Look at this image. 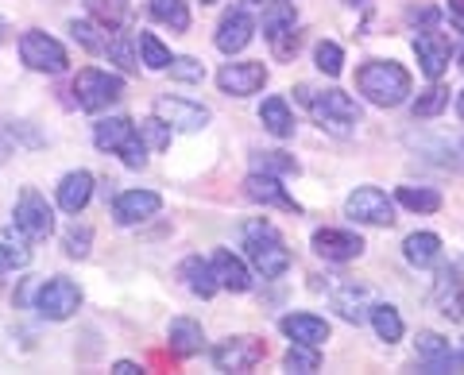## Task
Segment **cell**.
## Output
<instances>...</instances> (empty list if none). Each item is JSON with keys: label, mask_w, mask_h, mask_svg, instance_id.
Returning <instances> with one entry per match:
<instances>
[{"label": "cell", "mask_w": 464, "mask_h": 375, "mask_svg": "<svg viewBox=\"0 0 464 375\" xmlns=\"http://www.w3.org/2000/svg\"><path fill=\"white\" fill-rule=\"evenodd\" d=\"M356 90L364 93L372 105L395 109L411 97V74H406V66L391 62V59H372L356 70Z\"/></svg>", "instance_id": "cell-1"}, {"label": "cell", "mask_w": 464, "mask_h": 375, "mask_svg": "<svg viewBox=\"0 0 464 375\" xmlns=\"http://www.w3.org/2000/svg\"><path fill=\"white\" fill-rule=\"evenodd\" d=\"M244 252H248L252 267L264 279H279L290 267V248L283 244V236L275 233L271 221H248L244 225Z\"/></svg>", "instance_id": "cell-2"}, {"label": "cell", "mask_w": 464, "mask_h": 375, "mask_svg": "<svg viewBox=\"0 0 464 375\" xmlns=\"http://www.w3.org/2000/svg\"><path fill=\"white\" fill-rule=\"evenodd\" d=\"M93 143L97 151H109V155H121L124 167L140 170L148 163V143L140 139V128L128 120V117H105L93 124Z\"/></svg>", "instance_id": "cell-3"}, {"label": "cell", "mask_w": 464, "mask_h": 375, "mask_svg": "<svg viewBox=\"0 0 464 375\" xmlns=\"http://www.w3.org/2000/svg\"><path fill=\"white\" fill-rule=\"evenodd\" d=\"M298 97L310 105L314 120L322 128H329L333 136H348V132H353V124H360V105L348 93H341V90L314 93L310 85H298Z\"/></svg>", "instance_id": "cell-4"}, {"label": "cell", "mask_w": 464, "mask_h": 375, "mask_svg": "<svg viewBox=\"0 0 464 375\" xmlns=\"http://www.w3.org/2000/svg\"><path fill=\"white\" fill-rule=\"evenodd\" d=\"M74 105L85 109V112H101V109H109L112 101H121L124 93V82L109 74V70H78V78H74Z\"/></svg>", "instance_id": "cell-5"}, {"label": "cell", "mask_w": 464, "mask_h": 375, "mask_svg": "<svg viewBox=\"0 0 464 375\" xmlns=\"http://www.w3.org/2000/svg\"><path fill=\"white\" fill-rule=\"evenodd\" d=\"M32 306L39 310V317H47V322H66V317H74L82 306V286L63 275L47 279V283H39Z\"/></svg>", "instance_id": "cell-6"}, {"label": "cell", "mask_w": 464, "mask_h": 375, "mask_svg": "<svg viewBox=\"0 0 464 375\" xmlns=\"http://www.w3.org/2000/svg\"><path fill=\"white\" fill-rule=\"evenodd\" d=\"M20 59L27 70H39V74H63L66 70V47L58 39H51L47 32H24L20 35Z\"/></svg>", "instance_id": "cell-7"}, {"label": "cell", "mask_w": 464, "mask_h": 375, "mask_svg": "<svg viewBox=\"0 0 464 375\" xmlns=\"http://www.w3.org/2000/svg\"><path fill=\"white\" fill-rule=\"evenodd\" d=\"M344 213L360 225H380V228L395 225V206H391V197L383 190H375V186H360L356 194H348Z\"/></svg>", "instance_id": "cell-8"}, {"label": "cell", "mask_w": 464, "mask_h": 375, "mask_svg": "<svg viewBox=\"0 0 464 375\" xmlns=\"http://www.w3.org/2000/svg\"><path fill=\"white\" fill-rule=\"evenodd\" d=\"M16 228L27 240H47L54 233V209L47 206V197L39 190H32V186H27L16 201Z\"/></svg>", "instance_id": "cell-9"}, {"label": "cell", "mask_w": 464, "mask_h": 375, "mask_svg": "<svg viewBox=\"0 0 464 375\" xmlns=\"http://www.w3.org/2000/svg\"><path fill=\"white\" fill-rule=\"evenodd\" d=\"M264 356H267V344L259 337H228L213 349V368L217 371H252Z\"/></svg>", "instance_id": "cell-10"}, {"label": "cell", "mask_w": 464, "mask_h": 375, "mask_svg": "<svg viewBox=\"0 0 464 375\" xmlns=\"http://www.w3.org/2000/svg\"><path fill=\"white\" fill-rule=\"evenodd\" d=\"M155 117L167 120L174 132H201L209 124V109L206 105H194L186 97H159L155 101Z\"/></svg>", "instance_id": "cell-11"}, {"label": "cell", "mask_w": 464, "mask_h": 375, "mask_svg": "<svg viewBox=\"0 0 464 375\" xmlns=\"http://www.w3.org/2000/svg\"><path fill=\"white\" fill-rule=\"evenodd\" d=\"M414 54H418V62H422V74L430 82H438L449 70V59H453V43H449V35L438 32V27H426V32L414 39Z\"/></svg>", "instance_id": "cell-12"}, {"label": "cell", "mask_w": 464, "mask_h": 375, "mask_svg": "<svg viewBox=\"0 0 464 375\" xmlns=\"http://www.w3.org/2000/svg\"><path fill=\"white\" fill-rule=\"evenodd\" d=\"M217 85L228 97H252L267 85V66L264 62H228L221 74H217Z\"/></svg>", "instance_id": "cell-13"}, {"label": "cell", "mask_w": 464, "mask_h": 375, "mask_svg": "<svg viewBox=\"0 0 464 375\" xmlns=\"http://www.w3.org/2000/svg\"><path fill=\"white\" fill-rule=\"evenodd\" d=\"M314 252L322 259H333V264H348V259L364 255V240H360V233H348V228H317Z\"/></svg>", "instance_id": "cell-14"}, {"label": "cell", "mask_w": 464, "mask_h": 375, "mask_svg": "<svg viewBox=\"0 0 464 375\" xmlns=\"http://www.w3.org/2000/svg\"><path fill=\"white\" fill-rule=\"evenodd\" d=\"M414 349H418V360H422L426 375H441V371H460L464 368V356H457L453 349H449V341L441 333H418Z\"/></svg>", "instance_id": "cell-15"}, {"label": "cell", "mask_w": 464, "mask_h": 375, "mask_svg": "<svg viewBox=\"0 0 464 375\" xmlns=\"http://www.w3.org/2000/svg\"><path fill=\"white\" fill-rule=\"evenodd\" d=\"M159 209H163V197H159L155 190H124L121 197L112 201V217H116V225H124V228L155 217Z\"/></svg>", "instance_id": "cell-16"}, {"label": "cell", "mask_w": 464, "mask_h": 375, "mask_svg": "<svg viewBox=\"0 0 464 375\" xmlns=\"http://www.w3.org/2000/svg\"><path fill=\"white\" fill-rule=\"evenodd\" d=\"M244 194H248L256 206H275V209H286V213H298L302 209L298 201L283 190L279 175H264V170H252V175L244 178Z\"/></svg>", "instance_id": "cell-17"}, {"label": "cell", "mask_w": 464, "mask_h": 375, "mask_svg": "<svg viewBox=\"0 0 464 375\" xmlns=\"http://www.w3.org/2000/svg\"><path fill=\"white\" fill-rule=\"evenodd\" d=\"M252 35H256V24H252V16H248V12H244V8H232V12H225V20L217 24V51L237 54V51L248 47Z\"/></svg>", "instance_id": "cell-18"}, {"label": "cell", "mask_w": 464, "mask_h": 375, "mask_svg": "<svg viewBox=\"0 0 464 375\" xmlns=\"http://www.w3.org/2000/svg\"><path fill=\"white\" fill-rule=\"evenodd\" d=\"M209 264H213V275H217V283H221L225 291H232V294L252 291V271H248V264H244L240 255H232L228 248H217Z\"/></svg>", "instance_id": "cell-19"}, {"label": "cell", "mask_w": 464, "mask_h": 375, "mask_svg": "<svg viewBox=\"0 0 464 375\" xmlns=\"http://www.w3.org/2000/svg\"><path fill=\"white\" fill-rule=\"evenodd\" d=\"M90 197H93L90 170H70V175H63V182H58V209L70 213V217H78V213L90 206Z\"/></svg>", "instance_id": "cell-20"}, {"label": "cell", "mask_w": 464, "mask_h": 375, "mask_svg": "<svg viewBox=\"0 0 464 375\" xmlns=\"http://www.w3.org/2000/svg\"><path fill=\"white\" fill-rule=\"evenodd\" d=\"M438 306L441 313L449 317V322H460L464 317V259L460 264H453L449 271H441V279H438Z\"/></svg>", "instance_id": "cell-21"}, {"label": "cell", "mask_w": 464, "mask_h": 375, "mask_svg": "<svg viewBox=\"0 0 464 375\" xmlns=\"http://www.w3.org/2000/svg\"><path fill=\"white\" fill-rule=\"evenodd\" d=\"M279 329H283L290 341L317 344V349L329 341V322H325V317H317V313H286L283 322H279Z\"/></svg>", "instance_id": "cell-22"}, {"label": "cell", "mask_w": 464, "mask_h": 375, "mask_svg": "<svg viewBox=\"0 0 464 375\" xmlns=\"http://www.w3.org/2000/svg\"><path fill=\"white\" fill-rule=\"evenodd\" d=\"M333 306H337L344 322H353V325H360L372 313L368 291H364V286H356V283H337V286H333Z\"/></svg>", "instance_id": "cell-23"}, {"label": "cell", "mask_w": 464, "mask_h": 375, "mask_svg": "<svg viewBox=\"0 0 464 375\" xmlns=\"http://www.w3.org/2000/svg\"><path fill=\"white\" fill-rule=\"evenodd\" d=\"M179 275H182V283L190 286L198 298H213L217 291H221V283H217V275H213V264H206L201 255L182 259V264H179Z\"/></svg>", "instance_id": "cell-24"}, {"label": "cell", "mask_w": 464, "mask_h": 375, "mask_svg": "<svg viewBox=\"0 0 464 375\" xmlns=\"http://www.w3.org/2000/svg\"><path fill=\"white\" fill-rule=\"evenodd\" d=\"M167 341H170V352L174 356H198L201 344H206V333L194 317H174L170 329H167Z\"/></svg>", "instance_id": "cell-25"}, {"label": "cell", "mask_w": 464, "mask_h": 375, "mask_svg": "<svg viewBox=\"0 0 464 375\" xmlns=\"http://www.w3.org/2000/svg\"><path fill=\"white\" fill-rule=\"evenodd\" d=\"M27 244L32 240H27L20 228H0V275L32 264V248H27Z\"/></svg>", "instance_id": "cell-26"}, {"label": "cell", "mask_w": 464, "mask_h": 375, "mask_svg": "<svg viewBox=\"0 0 464 375\" xmlns=\"http://www.w3.org/2000/svg\"><path fill=\"white\" fill-rule=\"evenodd\" d=\"M402 255L411 267H433L441 259V236L438 233H411L402 240Z\"/></svg>", "instance_id": "cell-27"}, {"label": "cell", "mask_w": 464, "mask_h": 375, "mask_svg": "<svg viewBox=\"0 0 464 375\" xmlns=\"http://www.w3.org/2000/svg\"><path fill=\"white\" fill-rule=\"evenodd\" d=\"M259 120H264L267 132L279 136V139L295 136V112H290V105H286L283 97H267L264 105H259Z\"/></svg>", "instance_id": "cell-28"}, {"label": "cell", "mask_w": 464, "mask_h": 375, "mask_svg": "<svg viewBox=\"0 0 464 375\" xmlns=\"http://www.w3.org/2000/svg\"><path fill=\"white\" fill-rule=\"evenodd\" d=\"M298 24V12L290 0H267L264 5V20H259V27H264V35L275 39V35H283L286 27H295Z\"/></svg>", "instance_id": "cell-29"}, {"label": "cell", "mask_w": 464, "mask_h": 375, "mask_svg": "<svg viewBox=\"0 0 464 375\" xmlns=\"http://www.w3.org/2000/svg\"><path fill=\"white\" fill-rule=\"evenodd\" d=\"M85 8H90V16L101 27H109V32H121L124 20H128V12H132L128 0H85Z\"/></svg>", "instance_id": "cell-30"}, {"label": "cell", "mask_w": 464, "mask_h": 375, "mask_svg": "<svg viewBox=\"0 0 464 375\" xmlns=\"http://www.w3.org/2000/svg\"><path fill=\"white\" fill-rule=\"evenodd\" d=\"M70 35H74V43H82L90 54H105L109 51V39H112L109 27L90 24V20H70Z\"/></svg>", "instance_id": "cell-31"}, {"label": "cell", "mask_w": 464, "mask_h": 375, "mask_svg": "<svg viewBox=\"0 0 464 375\" xmlns=\"http://www.w3.org/2000/svg\"><path fill=\"white\" fill-rule=\"evenodd\" d=\"M151 5V16L159 24H167L170 32H186L190 27V8H186V0H148Z\"/></svg>", "instance_id": "cell-32"}, {"label": "cell", "mask_w": 464, "mask_h": 375, "mask_svg": "<svg viewBox=\"0 0 464 375\" xmlns=\"http://www.w3.org/2000/svg\"><path fill=\"white\" fill-rule=\"evenodd\" d=\"M372 325H375V337L387 341V344H395L402 341V317L395 306H387V302H380V306H372Z\"/></svg>", "instance_id": "cell-33"}, {"label": "cell", "mask_w": 464, "mask_h": 375, "mask_svg": "<svg viewBox=\"0 0 464 375\" xmlns=\"http://www.w3.org/2000/svg\"><path fill=\"white\" fill-rule=\"evenodd\" d=\"M399 206L414 209V213H438L441 209V194L430 190V186H399Z\"/></svg>", "instance_id": "cell-34"}, {"label": "cell", "mask_w": 464, "mask_h": 375, "mask_svg": "<svg viewBox=\"0 0 464 375\" xmlns=\"http://www.w3.org/2000/svg\"><path fill=\"white\" fill-rule=\"evenodd\" d=\"M283 368L286 371H298V375H310L322 368V352H317V344H290V352L283 356Z\"/></svg>", "instance_id": "cell-35"}, {"label": "cell", "mask_w": 464, "mask_h": 375, "mask_svg": "<svg viewBox=\"0 0 464 375\" xmlns=\"http://www.w3.org/2000/svg\"><path fill=\"white\" fill-rule=\"evenodd\" d=\"M252 170H264V175H298V159L286 151H256Z\"/></svg>", "instance_id": "cell-36"}, {"label": "cell", "mask_w": 464, "mask_h": 375, "mask_svg": "<svg viewBox=\"0 0 464 375\" xmlns=\"http://www.w3.org/2000/svg\"><path fill=\"white\" fill-rule=\"evenodd\" d=\"M140 62L148 66V70H167V66H170L167 43L159 39L155 32H140Z\"/></svg>", "instance_id": "cell-37"}, {"label": "cell", "mask_w": 464, "mask_h": 375, "mask_svg": "<svg viewBox=\"0 0 464 375\" xmlns=\"http://www.w3.org/2000/svg\"><path fill=\"white\" fill-rule=\"evenodd\" d=\"M314 62H317V70H322L325 78H341V70H344V51H341L333 39H325V43H317Z\"/></svg>", "instance_id": "cell-38"}, {"label": "cell", "mask_w": 464, "mask_h": 375, "mask_svg": "<svg viewBox=\"0 0 464 375\" xmlns=\"http://www.w3.org/2000/svg\"><path fill=\"white\" fill-rule=\"evenodd\" d=\"M449 105V85H430V90L414 101V120H430Z\"/></svg>", "instance_id": "cell-39"}, {"label": "cell", "mask_w": 464, "mask_h": 375, "mask_svg": "<svg viewBox=\"0 0 464 375\" xmlns=\"http://www.w3.org/2000/svg\"><path fill=\"white\" fill-rule=\"evenodd\" d=\"M140 139L148 143V151H167L170 148V124L159 120V117H148L140 124Z\"/></svg>", "instance_id": "cell-40"}, {"label": "cell", "mask_w": 464, "mask_h": 375, "mask_svg": "<svg viewBox=\"0 0 464 375\" xmlns=\"http://www.w3.org/2000/svg\"><path fill=\"white\" fill-rule=\"evenodd\" d=\"M63 244H66V255L85 259V255H90V244H93V228L90 225H70Z\"/></svg>", "instance_id": "cell-41"}, {"label": "cell", "mask_w": 464, "mask_h": 375, "mask_svg": "<svg viewBox=\"0 0 464 375\" xmlns=\"http://www.w3.org/2000/svg\"><path fill=\"white\" fill-rule=\"evenodd\" d=\"M170 78L174 82H186V85H198L201 78H206V66H201L198 59H190V54H182V59H170Z\"/></svg>", "instance_id": "cell-42"}, {"label": "cell", "mask_w": 464, "mask_h": 375, "mask_svg": "<svg viewBox=\"0 0 464 375\" xmlns=\"http://www.w3.org/2000/svg\"><path fill=\"white\" fill-rule=\"evenodd\" d=\"M105 54H109V59H112L116 66L124 70V74H132V70H140L132 47H128V39H121V35H112V39H109V51H105Z\"/></svg>", "instance_id": "cell-43"}, {"label": "cell", "mask_w": 464, "mask_h": 375, "mask_svg": "<svg viewBox=\"0 0 464 375\" xmlns=\"http://www.w3.org/2000/svg\"><path fill=\"white\" fill-rule=\"evenodd\" d=\"M271 47H275V54H279V59H295L298 47H302V32H298V24H295V27H286L283 35H275V39H271Z\"/></svg>", "instance_id": "cell-44"}, {"label": "cell", "mask_w": 464, "mask_h": 375, "mask_svg": "<svg viewBox=\"0 0 464 375\" xmlns=\"http://www.w3.org/2000/svg\"><path fill=\"white\" fill-rule=\"evenodd\" d=\"M8 132H12V139H24L27 148H39V143H43V136L27 132V124H8Z\"/></svg>", "instance_id": "cell-45"}, {"label": "cell", "mask_w": 464, "mask_h": 375, "mask_svg": "<svg viewBox=\"0 0 464 375\" xmlns=\"http://www.w3.org/2000/svg\"><path fill=\"white\" fill-rule=\"evenodd\" d=\"M112 371H116V375H136V371H143V368H140V364H132V360H116Z\"/></svg>", "instance_id": "cell-46"}, {"label": "cell", "mask_w": 464, "mask_h": 375, "mask_svg": "<svg viewBox=\"0 0 464 375\" xmlns=\"http://www.w3.org/2000/svg\"><path fill=\"white\" fill-rule=\"evenodd\" d=\"M453 27H457V32H464V12H453Z\"/></svg>", "instance_id": "cell-47"}, {"label": "cell", "mask_w": 464, "mask_h": 375, "mask_svg": "<svg viewBox=\"0 0 464 375\" xmlns=\"http://www.w3.org/2000/svg\"><path fill=\"white\" fill-rule=\"evenodd\" d=\"M449 8H453V12H464V0H449Z\"/></svg>", "instance_id": "cell-48"}, {"label": "cell", "mask_w": 464, "mask_h": 375, "mask_svg": "<svg viewBox=\"0 0 464 375\" xmlns=\"http://www.w3.org/2000/svg\"><path fill=\"white\" fill-rule=\"evenodd\" d=\"M457 112H460V120H464V93L457 97Z\"/></svg>", "instance_id": "cell-49"}, {"label": "cell", "mask_w": 464, "mask_h": 375, "mask_svg": "<svg viewBox=\"0 0 464 375\" xmlns=\"http://www.w3.org/2000/svg\"><path fill=\"white\" fill-rule=\"evenodd\" d=\"M344 5H353V8H364V5H368V0H344Z\"/></svg>", "instance_id": "cell-50"}, {"label": "cell", "mask_w": 464, "mask_h": 375, "mask_svg": "<svg viewBox=\"0 0 464 375\" xmlns=\"http://www.w3.org/2000/svg\"><path fill=\"white\" fill-rule=\"evenodd\" d=\"M0 39H5V16H0Z\"/></svg>", "instance_id": "cell-51"}, {"label": "cell", "mask_w": 464, "mask_h": 375, "mask_svg": "<svg viewBox=\"0 0 464 375\" xmlns=\"http://www.w3.org/2000/svg\"><path fill=\"white\" fill-rule=\"evenodd\" d=\"M201 5H217V0H201Z\"/></svg>", "instance_id": "cell-52"}, {"label": "cell", "mask_w": 464, "mask_h": 375, "mask_svg": "<svg viewBox=\"0 0 464 375\" xmlns=\"http://www.w3.org/2000/svg\"><path fill=\"white\" fill-rule=\"evenodd\" d=\"M460 70H464V54H460Z\"/></svg>", "instance_id": "cell-53"}, {"label": "cell", "mask_w": 464, "mask_h": 375, "mask_svg": "<svg viewBox=\"0 0 464 375\" xmlns=\"http://www.w3.org/2000/svg\"><path fill=\"white\" fill-rule=\"evenodd\" d=\"M256 5H267V0H256Z\"/></svg>", "instance_id": "cell-54"}]
</instances>
